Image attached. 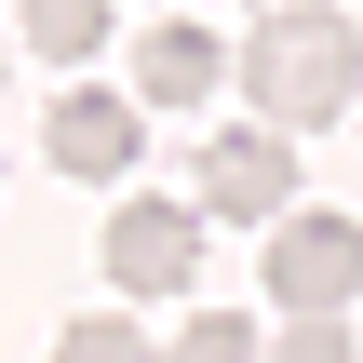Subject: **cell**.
Masks as SVG:
<instances>
[{
  "instance_id": "6",
  "label": "cell",
  "mask_w": 363,
  "mask_h": 363,
  "mask_svg": "<svg viewBox=\"0 0 363 363\" xmlns=\"http://www.w3.org/2000/svg\"><path fill=\"white\" fill-rule=\"evenodd\" d=\"M216 81H229V40L189 27V13H162V27L135 40V108H189V94H216Z\"/></svg>"
},
{
  "instance_id": "4",
  "label": "cell",
  "mask_w": 363,
  "mask_h": 363,
  "mask_svg": "<svg viewBox=\"0 0 363 363\" xmlns=\"http://www.w3.org/2000/svg\"><path fill=\"white\" fill-rule=\"evenodd\" d=\"M189 269H202V216L189 202H121L108 216V283L121 296H189Z\"/></svg>"
},
{
  "instance_id": "1",
  "label": "cell",
  "mask_w": 363,
  "mask_h": 363,
  "mask_svg": "<svg viewBox=\"0 0 363 363\" xmlns=\"http://www.w3.org/2000/svg\"><path fill=\"white\" fill-rule=\"evenodd\" d=\"M242 94H256V135H310V121H337L363 108V27L337 0H296V13H256L242 27Z\"/></svg>"
},
{
  "instance_id": "9",
  "label": "cell",
  "mask_w": 363,
  "mask_h": 363,
  "mask_svg": "<svg viewBox=\"0 0 363 363\" xmlns=\"http://www.w3.org/2000/svg\"><path fill=\"white\" fill-rule=\"evenodd\" d=\"M162 363H256V323H242V310H189V337Z\"/></svg>"
},
{
  "instance_id": "5",
  "label": "cell",
  "mask_w": 363,
  "mask_h": 363,
  "mask_svg": "<svg viewBox=\"0 0 363 363\" xmlns=\"http://www.w3.org/2000/svg\"><path fill=\"white\" fill-rule=\"evenodd\" d=\"M40 148H54V175H121V162L148 148V108H135V94H54Z\"/></svg>"
},
{
  "instance_id": "11",
  "label": "cell",
  "mask_w": 363,
  "mask_h": 363,
  "mask_svg": "<svg viewBox=\"0 0 363 363\" xmlns=\"http://www.w3.org/2000/svg\"><path fill=\"white\" fill-rule=\"evenodd\" d=\"M269 13H296V0H269Z\"/></svg>"
},
{
  "instance_id": "10",
  "label": "cell",
  "mask_w": 363,
  "mask_h": 363,
  "mask_svg": "<svg viewBox=\"0 0 363 363\" xmlns=\"http://www.w3.org/2000/svg\"><path fill=\"white\" fill-rule=\"evenodd\" d=\"M256 363H363V350H350V310H323V323H283Z\"/></svg>"
},
{
  "instance_id": "3",
  "label": "cell",
  "mask_w": 363,
  "mask_h": 363,
  "mask_svg": "<svg viewBox=\"0 0 363 363\" xmlns=\"http://www.w3.org/2000/svg\"><path fill=\"white\" fill-rule=\"evenodd\" d=\"M202 202L189 216H229V229H283L296 216V135H256V121H229L216 148H202V175H189Z\"/></svg>"
},
{
  "instance_id": "8",
  "label": "cell",
  "mask_w": 363,
  "mask_h": 363,
  "mask_svg": "<svg viewBox=\"0 0 363 363\" xmlns=\"http://www.w3.org/2000/svg\"><path fill=\"white\" fill-rule=\"evenodd\" d=\"M54 363H148V323H121V310H81V323L54 337Z\"/></svg>"
},
{
  "instance_id": "7",
  "label": "cell",
  "mask_w": 363,
  "mask_h": 363,
  "mask_svg": "<svg viewBox=\"0 0 363 363\" xmlns=\"http://www.w3.org/2000/svg\"><path fill=\"white\" fill-rule=\"evenodd\" d=\"M94 40H108V0H27V54L40 67H94Z\"/></svg>"
},
{
  "instance_id": "2",
  "label": "cell",
  "mask_w": 363,
  "mask_h": 363,
  "mask_svg": "<svg viewBox=\"0 0 363 363\" xmlns=\"http://www.w3.org/2000/svg\"><path fill=\"white\" fill-rule=\"evenodd\" d=\"M363 296V216H283L269 229V310L283 323H323V310H350Z\"/></svg>"
}]
</instances>
